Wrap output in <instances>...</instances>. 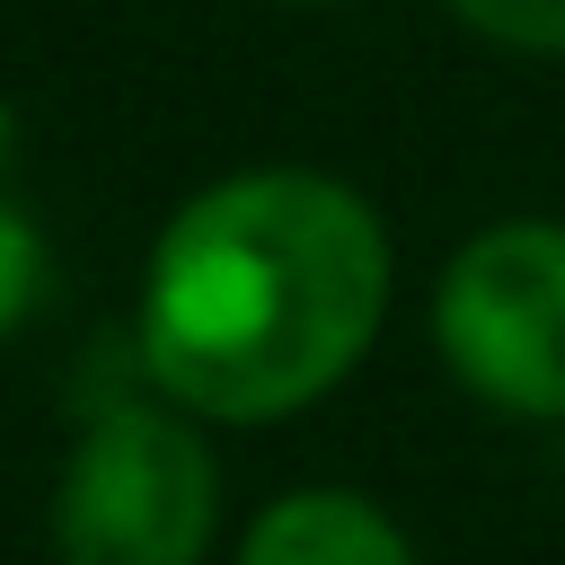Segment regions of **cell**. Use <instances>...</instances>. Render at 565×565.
I'll return each mask as SVG.
<instances>
[{"label":"cell","instance_id":"obj_4","mask_svg":"<svg viewBox=\"0 0 565 565\" xmlns=\"http://www.w3.org/2000/svg\"><path fill=\"white\" fill-rule=\"evenodd\" d=\"M238 565H415V547L380 503H362L344 486H309V494H282L256 512Z\"/></svg>","mask_w":565,"mask_h":565},{"label":"cell","instance_id":"obj_2","mask_svg":"<svg viewBox=\"0 0 565 565\" xmlns=\"http://www.w3.org/2000/svg\"><path fill=\"white\" fill-rule=\"evenodd\" d=\"M221 512V468L177 415H106L53 486L62 565H203Z\"/></svg>","mask_w":565,"mask_h":565},{"label":"cell","instance_id":"obj_3","mask_svg":"<svg viewBox=\"0 0 565 565\" xmlns=\"http://www.w3.org/2000/svg\"><path fill=\"white\" fill-rule=\"evenodd\" d=\"M433 335L477 397L512 415H565V230L556 221L477 230L441 274Z\"/></svg>","mask_w":565,"mask_h":565},{"label":"cell","instance_id":"obj_7","mask_svg":"<svg viewBox=\"0 0 565 565\" xmlns=\"http://www.w3.org/2000/svg\"><path fill=\"white\" fill-rule=\"evenodd\" d=\"M9 132H18V115H9V106H0V168H9Z\"/></svg>","mask_w":565,"mask_h":565},{"label":"cell","instance_id":"obj_6","mask_svg":"<svg viewBox=\"0 0 565 565\" xmlns=\"http://www.w3.org/2000/svg\"><path fill=\"white\" fill-rule=\"evenodd\" d=\"M44 291V238L26 230V212H0V335L35 309Z\"/></svg>","mask_w":565,"mask_h":565},{"label":"cell","instance_id":"obj_5","mask_svg":"<svg viewBox=\"0 0 565 565\" xmlns=\"http://www.w3.org/2000/svg\"><path fill=\"white\" fill-rule=\"evenodd\" d=\"M450 9L512 53H565V0H450Z\"/></svg>","mask_w":565,"mask_h":565},{"label":"cell","instance_id":"obj_1","mask_svg":"<svg viewBox=\"0 0 565 565\" xmlns=\"http://www.w3.org/2000/svg\"><path fill=\"white\" fill-rule=\"evenodd\" d=\"M388 309V238L371 203L318 168L203 185L150 256L141 362L212 424H265L327 397Z\"/></svg>","mask_w":565,"mask_h":565}]
</instances>
